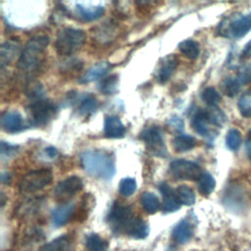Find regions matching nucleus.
I'll list each match as a JSON object with an SVG mask.
<instances>
[{"label":"nucleus","instance_id":"obj_1","mask_svg":"<svg viewBox=\"0 0 251 251\" xmlns=\"http://www.w3.org/2000/svg\"><path fill=\"white\" fill-rule=\"evenodd\" d=\"M83 170L91 176L109 180L116 174V166L111 155L102 150H88L81 154Z\"/></svg>","mask_w":251,"mask_h":251},{"label":"nucleus","instance_id":"obj_2","mask_svg":"<svg viewBox=\"0 0 251 251\" xmlns=\"http://www.w3.org/2000/svg\"><path fill=\"white\" fill-rule=\"evenodd\" d=\"M49 44V37L36 35L31 37L20 54L18 67L23 71H33L42 62L44 52Z\"/></svg>","mask_w":251,"mask_h":251},{"label":"nucleus","instance_id":"obj_3","mask_svg":"<svg viewBox=\"0 0 251 251\" xmlns=\"http://www.w3.org/2000/svg\"><path fill=\"white\" fill-rule=\"evenodd\" d=\"M85 41V33L81 29L66 27L60 30L55 40V48L58 54L69 56L76 52Z\"/></svg>","mask_w":251,"mask_h":251},{"label":"nucleus","instance_id":"obj_4","mask_svg":"<svg viewBox=\"0 0 251 251\" xmlns=\"http://www.w3.org/2000/svg\"><path fill=\"white\" fill-rule=\"evenodd\" d=\"M53 175L50 170L39 169L31 171L21 179L19 188L22 192L32 193L38 191L52 182Z\"/></svg>","mask_w":251,"mask_h":251},{"label":"nucleus","instance_id":"obj_5","mask_svg":"<svg viewBox=\"0 0 251 251\" xmlns=\"http://www.w3.org/2000/svg\"><path fill=\"white\" fill-rule=\"evenodd\" d=\"M132 219L133 215L131 208L129 206L123 205L119 202L114 203L107 216V221L112 229L115 230L116 232L124 233L126 227Z\"/></svg>","mask_w":251,"mask_h":251},{"label":"nucleus","instance_id":"obj_6","mask_svg":"<svg viewBox=\"0 0 251 251\" xmlns=\"http://www.w3.org/2000/svg\"><path fill=\"white\" fill-rule=\"evenodd\" d=\"M170 173L176 179L198 180L203 172L200 166L196 163L188 160L177 159L171 163Z\"/></svg>","mask_w":251,"mask_h":251},{"label":"nucleus","instance_id":"obj_7","mask_svg":"<svg viewBox=\"0 0 251 251\" xmlns=\"http://www.w3.org/2000/svg\"><path fill=\"white\" fill-rule=\"evenodd\" d=\"M28 112L32 124L41 126L47 124L54 117L56 106L52 102L40 98L29 105Z\"/></svg>","mask_w":251,"mask_h":251},{"label":"nucleus","instance_id":"obj_8","mask_svg":"<svg viewBox=\"0 0 251 251\" xmlns=\"http://www.w3.org/2000/svg\"><path fill=\"white\" fill-rule=\"evenodd\" d=\"M141 140L146 147L155 155L164 157L167 154V148L164 143L162 131L158 126H148L142 130L140 134Z\"/></svg>","mask_w":251,"mask_h":251},{"label":"nucleus","instance_id":"obj_9","mask_svg":"<svg viewBox=\"0 0 251 251\" xmlns=\"http://www.w3.org/2000/svg\"><path fill=\"white\" fill-rule=\"evenodd\" d=\"M224 26L225 27L222 28V31L226 36L232 38L244 36L251 30V12L231 20L226 25H224Z\"/></svg>","mask_w":251,"mask_h":251},{"label":"nucleus","instance_id":"obj_10","mask_svg":"<svg viewBox=\"0 0 251 251\" xmlns=\"http://www.w3.org/2000/svg\"><path fill=\"white\" fill-rule=\"evenodd\" d=\"M83 187V182L80 177L76 176H69L63 180H61L54 189V194L57 198L64 199L69 198L78 191H80Z\"/></svg>","mask_w":251,"mask_h":251},{"label":"nucleus","instance_id":"obj_11","mask_svg":"<svg viewBox=\"0 0 251 251\" xmlns=\"http://www.w3.org/2000/svg\"><path fill=\"white\" fill-rule=\"evenodd\" d=\"M177 64H178V60L175 54H170L165 58H163L160 61L155 73L156 79L160 83L167 82L175 73L177 67Z\"/></svg>","mask_w":251,"mask_h":251},{"label":"nucleus","instance_id":"obj_12","mask_svg":"<svg viewBox=\"0 0 251 251\" xmlns=\"http://www.w3.org/2000/svg\"><path fill=\"white\" fill-rule=\"evenodd\" d=\"M191 126L193 129L202 136H212V126H214L208 117V113L205 110H199L192 118Z\"/></svg>","mask_w":251,"mask_h":251},{"label":"nucleus","instance_id":"obj_13","mask_svg":"<svg viewBox=\"0 0 251 251\" xmlns=\"http://www.w3.org/2000/svg\"><path fill=\"white\" fill-rule=\"evenodd\" d=\"M1 125L3 129L7 132H18L24 127L23 117L17 111H6L2 115Z\"/></svg>","mask_w":251,"mask_h":251},{"label":"nucleus","instance_id":"obj_14","mask_svg":"<svg viewBox=\"0 0 251 251\" xmlns=\"http://www.w3.org/2000/svg\"><path fill=\"white\" fill-rule=\"evenodd\" d=\"M111 65L108 62H99L91 66L78 79L80 83H89L91 81L103 78L110 71Z\"/></svg>","mask_w":251,"mask_h":251},{"label":"nucleus","instance_id":"obj_15","mask_svg":"<svg viewBox=\"0 0 251 251\" xmlns=\"http://www.w3.org/2000/svg\"><path fill=\"white\" fill-rule=\"evenodd\" d=\"M159 189L163 195V211L166 213H172L179 209L180 203L178 202L176 191L167 183H162L159 186Z\"/></svg>","mask_w":251,"mask_h":251},{"label":"nucleus","instance_id":"obj_16","mask_svg":"<svg viewBox=\"0 0 251 251\" xmlns=\"http://www.w3.org/2000/svg\"><path fill=\"white\" fill-rule=\"evenodd\" d=\"M75 214V204L67 203L57 207L51 214L52 224L55 226H65L70 222L73 215Z\"/></svg>","mask_w":251,"mask_h":251},{"label":"nucleus","instance_id":"obj_17","mask_svg":"<svg viewBox=\"0 0 251 251\" xmlns=\"http://www.w3.org/2000/svg\"><path fill=\"white\" fill-rule=\"evenodd\" d=\"M104 133L109 138H121L126 134V127L119 117L108 116L104 122Z\"/></svg>","mask_w":251,"mask_h":251},{"label":"nucleus","instance_id":"obj_18","mask_svg":"<svg viewBox=\"0 0 251 251\" xmlns=\"http://www.w3.org/2000/svg\"><path fill=\"white\" fill-rule=\"evenodd\" d=\"M125 233L134 239H143L149 233V226L142 219L133 217L126 227Z\"/></svg>","mask_w":251,"mask_h":251},{"label":"nucleus","instance_id":"obj_19","mask_svg":"<svg viewBox=\"0 0 251 251\" xmlns=\"http://www.w3.org/2000/svg\"><path fill=\"white\" fill-rule=\"evenodd\" d=\"M193 235V227L188 220L180 221L173 230V238L176 243L184 244Z\"/></svg>","mask_w":251,"mask_h":251},{"label":"nucleus","instance_id":"obj_20","mask_svg":"<svg viewBox=\"0 0 251 251\" xmlns=\"http://www.w3.org/2000/svg\"><path fill=\"white\" fill-rule=\"evenodd\" d=\"M104 7L97 5H85L78 3L76 5V13L78 17L84 21H94L99 19L104 14Z\"/></svg>","mask_w":251,"mask_h":251},{"label":"nucleus","instance_id":"obj_21","mask_svg":"<svg viewBox=\"0 0 251 251\" xmlns=\"http://www.w3.org/2000/svg\"><path fill=\"white\" fill-rule=\"evenodd\" d=\"M19 52H20L19 43L12 40L4 42L1 46V52H0L1 67L3 68L4 66L10 64V62H12L15 59V57L19 54Z\"/></svg>","mask_w":251,"mask_h":251},{"label":"nucleus","instance_id":"obj_22","mask_svg":"<svg viewBox=\"0 0 251 251\" xmlns=\"http://www.w3.org/2000/svg\"><path fill=\"white\" fill-rule=\"evenodd\" d=\"M196 145V140L194 137L187 134H179L176 136L173 140L174 149L176 152H187L194 148Z\"/></svg>","mask_w":251,"mask_h":251},{"label":"nucleus","instance_id":"obj_23","mask_svg":"<svg viewBox=\"0 0 251 251\" xmlns=\"http://www.w3.org/2000/svg\"><path fill=\"white\" fill-rule=\"evenodd\" d=\"M197 181H198V190L204 196L210 195L216 187V180L214 176L207 172H203Z\"/></svg>","mask_w":251,"mask_h":251},{"label":"nucleus","instance_id":"obj_24","mask_svg":"<svg viewBox=\"0 0 251 251\" xmlns=\"http://www.w3.org/2000/svg\"><path fill=\"white\" fill-rule=\"evenodd\" d=\"M178 49L186 58L190 60L197 59L200 53V47L198 42L192 39H186L180 42L178 44Z\"/></svg>","mask_w":251,"mask_h":251},{"label":"nucleus","instance_id":"obj_25","mask_svg":"<svg viewBox=\"0 0 251 251\" xmlns=\"http://www.w3.org/2000/svg\"><path fill=\"white\" fill-rule=\"evenodd\" d=\"M97 107H98V102L96 98L91 94H87L79 101L77 109L80 115L88 117L96 111Z\"/></svg>","mask_w":251,"mask_h":251},{"label":"nucleus","instance_id":"obj_26","mask_svg":"<svg viewBox=\"0 0 251 251\" xmlns=\"http://www.w3.org/2000/svg\"><path fill=\"white\" fill-rule=\"evenodd\" d=\"M176 195L178 202L185 206H191L195 203L196 196L194 191L187 185H179L176 189Z\"/></svg>","mask_w":251,"mask_h":251},{"label":"nucleus","instance_id":"obj_27","mask_svg":"<svg viewBox=\"0 0 251 251\" xmlns=\"http://www.w3.org/2000/svg\"><path fill=\"white\" fill-rule=\"evenodd\" d=\"M141 204L148 214H155L160 209V201L152 192H144L141 196Z\"/></svg>","mask_w":251,"mask_h":251},{"label":"nucleus","instance_id":"obj_28","mask_svg":"<svg viewBox=\"0 0 251 251\" xmlns=\"http://www.w3.org/2000/svg\"><path fill=\"white\" fill-rule=\"evenodd\" d=\"M69 243V237L67 235H61L42 245L39 248V251H67Z\"/></svg>","mask_w":251,"mask_h":251},{"label":"nucleus","instance_id":"obj_29","mask_svg":"<svg viewBox=\"0 0 251 251\" xmlns=\"http://www.w3.org/2000/svg\"><path fill=\"white\" fill-rule=\"evenodd\" d=\"M85 245L89 251H105L108 247L107 241L96 233H91L86 237Z\"/></svg>","mask_w":251,"mask_h":251},{"label":"nucleus","instance_id":"obj_30","mask_svg":"<svg viewBox=\"0 0 251 251\" xmlns=\"http://www.w3.org/2000/svg\"><path fill=\"white\" fill-rule=\"evenodd\" d=\"M241 85L242 84L240 83L237 77H227L226 79L224 80L222 89L226 96L234 97L240 91Z\"/></svg>","mask_w":251,"mask_h":251},{"label":"nucleus","instance_id":"obj_31","mask_svg":"<svg viewBox=\"0 0 251 251\" xmlns=\"http://www.w3.org/2000/svg\"><path fill=\"white\" fill-rule=\"evenodd\" d=\"M221 99L220 93L214 87H206L202 92V100L212 108L217 107Z\"/></svg>","mask_w":251,"mask_h":251},{"label":"nucleus","instance_id":"obj_32","mask_svg":"<svg viewBox=\"0 0 251 251\" xmlns=\"http://www.w3.org/2000/svg\"><path fill=\"white\" fill-rule=\"evenodd\" d=\"M117 84H118V75H111L107 77H103V79L99 84V90L106 95L112 94L117 90Z\"/></svg>","mask_w":251,"mask_h":251},{"label":"nucleus","instance_id":"obj_33","mask_svg":"<svg viewBox=\"0 0 251 251\" xmlns=\"http://www.w3.org/2000/svg\"><path fill=\"white\" fill-rule=\"evenodd\" d=\"M241 141H242V137H241L239 130H237L235 128L228 130L226 137V146L230 150L236 151L239 148Z\"/></svg>","mask_w":251,"mask_h":251},{"label":"nucleus","instance_id":"obj_34","mask_svg":"<svg viewBox=\"0 0 251 251\" xmlns=\"http://www.w3.org/2000/svg\"><path fill=\"white\" fill-rule=\"evenodd\" d=\"M137 183L136 180L132 177H126L123 178L119 185V191L124 196H130L136 190Z\"/></svg>","mask_w":251,"mask_h":251},{"label":"nucleus","instance_id":"obj_35","mask_svg":"<svg viewBox=\"0 0 251 251\" xmlns=\"http://www.w3.org/2000/svg\"><path fill=\"white\" fill-rule=\"evenodd\" d=\"M237 107L240 114L243 117L245 118L251 117V92H246L240 96Z\"/></svg>","mask_w":251,"mask_h":251},{"label":"nucleus","instance_id":"obj_36","mask_svg":"<svg viewBox=\"0 0 251 251\" xmlns=\"http://www.w3.org/2000/svg\"><path fill=\"white\" fill-rule=\"evenodd\" d=\"M236 77L238 78V80L242 85L250 83L251 82V63L244 66L242 69H240Z\"/></svg>","mask_w":251,"mask_h":251},{"label":"nucleus","instance_id":"obj_37","mask_svg":"<svg viewBox=\"0 0 251 251\" xmlns=\"http://www.w3.org/2000/svg\"><path fill=\"white\" fill-rule=\"evenodd\" d=\"M242 56L245 58L251 59V39L245 44L243 51H242Z\"/></svg>","mask_w":251,"mask_h":251},{"label":"nucleus","instance_id":"obj_38","mask_svg":"<svg viewBox=\"0 0 251 251\" xmlns=\"http://www.w3.org/2000/svg\"><path fill=\"white\" fill-rule=\"evenodd\" d=\"M45 152H46V154H47L49 157H51V158L55 157V156L58 154L57 149L54 148V147H47V148L45 149Z\"/></svg>","mask_w":251,"mask_h":251},{"label":"nucleus","instance_id":"obj_39","mask_svg":"<svg viewBox=\"0 0 251 251\" xmlns=\"http://www.w3.org/2000/svg\"><path fill=\"white\" fill-rule=\"evenodd\" d=\"M1 178H2L3 183H9L10 182V176H9L8 173H3Z\"/></svg>","mask_w":251,"mask_h":251}]
</instances>
